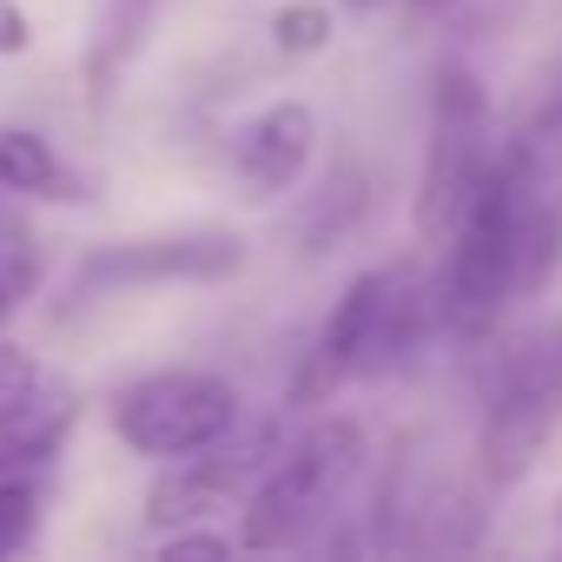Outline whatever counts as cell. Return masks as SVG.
I'll list each match as a JSON object with an SVG mask.
<instances>
[{
    "label": "cell",
    "mask_w": 562,
    "mask_h": 562,
    "mask_svg": "<svg viewBox=\"0 0 562 562\" xmlns=\"http://www.w3.org/2000/svg\"><path fill=\"white\" fill-rule=\"evenodd\" d=\"M430 325H443L437 318V285L417 265H371V271H358L351 285L338 292V305H331V318H325V331H318L292 397L299 404H325L351 378L404 371L424 351Z\"/></svg>",
    "instance_id": "cell-1"
},
{
    "label": "cell",
    "mask_w": 562,
    "mask_h": 562,
    "mask_svg": "<svg viewBox=\"0 0 562 562\" xmlns=\"http://www.w3.org/2000/svg\"><path fill=\"white\" fill-rule=\"evenodd\" d=\"M358 470H364V430L351 417H318L292 443H278L245 490L238 549H299L338 509Z\"/></svg>",
    "instance_id": "cell-2"
},
{
    "label": "cell",
    "mask_w": 562,
    "mask_h": 562,
    "mask_svg": "<svg viewBox=\"0 0 562 562\" xmlns=\"http://www.w3.org/2000/svg\"><path fill=\"white\" fill-rule=\"evenodd\" d=\"M443 245H450V258L437 278V318L463 345H476L496 331V318L516 299V212H509V179H503L496 153H490L483 179L470 186Z\"/></svg>",
    "instance_id": "cell-3"
},
{
    "label": "cell",
    "mask_w": 562,
    "mask_h": 562,
    "mask_svg": "<svg viewBox=\"0 0 562 562\" xmlns=\"http://www.w3.org/2000/svg\"><path fill=\"white\" fill-rule=\"evenodd\" d=\"M555 430H562V325H542V331L516 338L496 364L483 443H476L483 483L509 490L516 476H529Z\"/></svg>",
    "instance_id": "cell-4"
},
{
    "label": "cell",
    "mask_w": 562,
    "mask_h": 562,
    "mask_svg": "<svg viewBox=\"0 0 562 562\" xmlns=\"http://www.w3.org/2000/svg\"><path fill=\"white\" fill-rule=\"evenodd\" d=\"M490 166V100L483 80L457 60L437 67V93H430V153H424V179H417V238L443 245L470 186Z\"/></svg>",
    "instance_id": "cell-5"
},
{
    "label": "cell",
    "mask_w": 562,
    "mask_h": 562,
    "mask_svg": "<svg viewBox=\"0 0 562 562\" xmlns=\"http://www.w3.org/2000/svg\"><path fill=\"white\" fill-rule=\"evenodd\" d=\"M238 417H245V404L218 371H153L113 397L120 443L133 457H153V463H172V457L218 443Z\"/></svg>",
    "instance_id": "cell-6"
},
{
    "label": "cell",
    "mask_w": 562,
    "mask_h": 562,
    "mask_svg": "<svg viewBox=\"0 0 562 562\" xmlns=\"http://www.w3.org/2000/svg\"><path fill=\"white\" fill-rule=\"evenodd\" d=\"M232 271H245V238L225 225H186V232L93 245L74 271V299H106L139 285H218Z\"/></svg>",
    "instance_id": "cell-7"
},
{
    "label": "cell",
    "mask_w": 562,
    "mask_h": 562,
    "mask_svg": "<svg viewBox=\"0 0 562 562\" xmlns=\"http://www.w3.org/2000/svg\"><path fill=\"white\" fill-rule=\"evenodd\" d=\"M271 450H278V430L271 424L245 430V417H238L218 443H205L192 457H172L159 470V483L146 490V522L153 529H179V522H205V516L232 509L251 490V476L271 463Z\"/></svg>",
    "instance_id": "cell-8"
},
{
    "label": "cell",
    "mask_w": 562,
    "mask_h": 562,
    "mask_svg": "<svg viewBox=\"0 0 562 562\" xmlns=\"http://www.w3.org/2000/svg\"><path fill=\"white\" fill-rule=\"evenodd\" d=\"M318 153V113L305 100H271L265 113H251L232 139V172L251 199H278L312 172Z\"/></svg>",
    "instance_id": "cell-9"
},
{
    "label": "cell",
    "mask_w": 562,
    "mask_h": 562,
    "mask_svg": "<svg viewBox=\"0 0 562 562\" xmlns=\"http://www.w3.org/2000/svg\"><path fill=\"white\" fill-rule=\"evenodd\" d=\"M74 417H80L74 391L60 378H41L8 417H0V470H41V463H54L60 443H67V430H74Z\"/></svg>",
    "instance_id": "cell-10"
},
{
    "label": "cell",
    "mask_w": 562,
    "mask_h": 562,
    "mask_svg": "<svg viewBox=\"0 0 562 562\" xmlns=\"http://www.w3.org/2000/svg\"><path fill=\"white\" fill-rule=\"evenodd\" d=\"M0 192L14 199H74V172L54 153L47 133L34 126H8L0 133Z\"/></svg>",
    "instance_id": "cell-11"
},
{
    "label": "cell",
    "mask_w": 562,
    "mask_h": 562,
    "mask_svg": "<svg viewBox=\"0 0 562 562\" xmlns=\"http://www.w3.org/2000/svg\"><path fill=\"white\" fill-rule=\"evenodd\" d=\"M371 192H378V179H371L364 166H338V172L318 186V199L299 212V238H305V251H331V245L364 218Z\"/></svg>",
    "instance_id": "cell-12"
},
{
    "label": "cell",
    "mask_w": 562,
    "mask_h": 562,
    "mask_svg": "<svg viewBox=\"0 0 562 562\" xmlns=\"http://www.w3.org/2000/svg\"><path fill=\"white\" fill-rule=\"evenodd\" d=\"M153 8L159 0H93V93H106L113 87V74L126 67V54L139 47V34H146V21H153Z\"/></svg>",
    "instance_id": "cell-13"
},
{
    "label": "cell",
    "mask_w": 562,
    "mask_h": 562,
    "mask_svg": "<svg viewBox=\"0 0 562 562\" xmlns=\"http://www.w3.org/2000/svg\"><path fill=\"white\" fill-rule=\"evenodd\" d=\"M41 536V483L34 470H0V562L34 549Z\"/></svg>",
    "instance_id": "cell-14"
},
{
    "label": "cell",
    "mask_w": 562,
    "mask_h": 562,
    "mask_svg": "<svg viewBox=\"0 0 562 562\" xmlns=\"http://www.w3.org/2000/svg\"><path fill=\"white\" fill-rule=\"evenodd\" d=\"M331 34H338V21H331L325 0H285V8L271 14V47L285 54V60H312V54H325Z\"/></svg>",
    "instance_id": "cell-15"
},
{
    "label": "cell",
    "mask_w": 562,
    "mask_h": 562,
    "mask_svg": "<svg viewBox=\"0 0 562 562\" xmlns=\"http://www.w3.org/2000/svg\"><path fill=\"white\" fill-rule=\"evenodd\" d=\"M47 371H41V358L34 351H21V345H8V338H0V417H8L34 384H41Z\"/></svg>",
    "instance_id": "cell-16"
},
{
    "label": "cell",
    "mask_w": 562,
    "mask_h": 562,
    "mask_svg": "<svg viewBox=\"0 0 562 562\" xmlns=\"http://www.w3.org/2000/svg\"><path fill=\"white\" fill-rule=\"evenodd\" d=\"M232 549H238V536H218V529H199V522H179L159 542V555H172V562H186V555H232Z\"/></svg>",
    "instance_id": "cell-17"
},
{
    "label": "cell",
    "mask_w": 562,
    "mask_h": 562,
    "mask_svg": "<svg viewBox=\"0 0 562 562\" xmlns=\"http://www.w3.org/2000/svg\"><path fill=\"white\" fill-rule=\"evenodd\" d=\"M27 47H34L27 8H21V0H0V60H14V54H27Z\"/></svg>",
    "instance_id": "cell-18"
},
{
    "label": "cell",
    "mask_w": 562,
    "mask_h": 562,
    "mask_svg": "<svg viewBox=\"0 0 562 562\" xmlns=\"http://www.w3.org/2000/svg\"><path fill=\"white\" fill-rule=\"evenodd\" d=\"M345 8H351V14H378V8H384V0H345Z\"/></svg>",
    "instance_id": "cell-19"
},
{
    "label": "cell",
    "mask_w": 562,
    "mask_h": 562,
    "mask_svg": "<svg viewBox=\"0 0 562 562\" xmlns=\"http://www.w3.org/2000/svg\"><path fill=\"white\" fill-rule=\"evenodd\" d=\"M14 312H21V305H14V299H8V292H0V325H8V318H14Z\"/></svg>",
    "instance_id": "cell-20"
},
{
    "label": "cell",
    "mask_w": 562,
    "mask_h": 562,
    "mask_svg": "<svg viewBox=\"0 0 562 562\" xmlns=\"http://www.w3.org/2000/svg\"><path fill=\"white\" fill-rule=\"evenodd\" d=\"M417 8H443V0H417Z\"/></svg>",
    "instance_id": "cell-21"
}]
</instances>
